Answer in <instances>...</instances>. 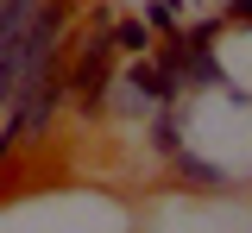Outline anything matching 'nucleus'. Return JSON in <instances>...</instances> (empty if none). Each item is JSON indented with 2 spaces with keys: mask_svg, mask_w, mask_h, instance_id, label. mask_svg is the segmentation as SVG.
Masks as SVG:
<instances>
[{
  "mask_svg": "<svg viewBox=\"0 0 252 233\" xmlns=\"http://www.w3.org/2000/svg\"><path fill=\"white\" fill-rule=\"evenodd\" d=\"M152 145L164 151V158L183 145V133H177V101H158V114H152Z\"/></svg>",
  "mask_w": 252,
  "mask_h": 233,
  "instance_id": "nucleus-5",
  "label": "nucleus"
},
{
  "mask_svg": "<svg viewBox=\"0 0 252 233\" xmlns=\"http://www.w3.org/2000/svg\"><path fill=\"white\" fill-rule=\"evenodd\" d=\"M189 44H220V19H195V26H183Z\"/></svg>",
  "mask_w": 252,
  "mask_h": 233,
  "instance_id": "nucleus-7",
  "label": "nucleus"
},
{
  "mask_svg": "<svg viewBox=\"0 0 252 233\" xmlns=\"http://www.w3.org/2000/svg\"><path fill=\"white\" fill-rule=\"evenodd\" d=\"M227 19H240V26H252V0H227Z\"/></svg>",
  "mask_w": 252,
  "mask_h": 233,
  "instance_id": "nucleus-9",
  "label": "nucleus"
},
{
  "mask_svg": "<svg viewBox=\"0 0 252 233\" xmlns=\"http://www.w3.org/2000/svg\"><path fill=\"white\" fill-rule=\"evenodd\" d=\"M63 26H69V13L44 0V6H38V19H32L26 32L13 38V44H0V107H13V101H19V88H26V76L63 44Z\"/></svg>",
  "mask_w": 252,
  "mask_h": 233,
  "instance_id": "nucleus-1",
  "label": "nucleus"
},
{
  "mask_svg": "<svg viewBox=\"0 0 252 233\" xmlns=\"http://www.w3.org/2000/svg\"><path fill=\"white\" fill-rule=\"evenodd\" d=\"M139 19H145V26H158V32L170 38V32H177V0H152V6H145Z\"/></svg>",
  "mask_w": 252,
  "mask_h": 233,
  "instance_id": "nucleus-6",
  "label": "nucleus"
},
{
  "mask_svg": "<svg viewBox=\"0 0 252 233\" xmlns=\"http://www.w3.org/2000/svg\"><path fill=\"white\" fill-rule=\"evenodd\" d=\"M13 151H19V139H13V126H0V170L13 164Z\"/></svg>",
  "mask_w": 252,
  "mask_h": 233,
  "instance_id": "nucleus-8",
  "label": "nucleus"
},
{
  "mask_svg": "<svg viewBox=\"0 0 252 233\" xmlns=\"http://www.w3.org/2000/svg\"><path fill=\"white\" fill-rule=\"evenodd\" d=\"M120 82H126V95L139 101V107H158V101H177V88H183V82H177L170 69L158 63L152 51H145V57H132V69H126Z\"/></svg>",
  "mask_w": 252,
  "mask_h": 233,
  "instance_id": "nucleus-2",
  "label": "nucleus"
},
{
  "mask_svg": "<svg viewBox=\"0 0 252 233\" xmlns=\"http://www.w3.org/2000/svg\"><path fill=\"white\" fill-rule=\"evenodd\" d=\"M107 38H114V51H126V57H145V51H152V26H145V19H114Z\"/></svg>",
  "mask_w": 252,
  "mask_h": 233,
  "instance_id": "nucleus-4",
  "label": "nucleus"
},
{
  "mask_svg": "<svg viewBox=\"0 0 252 233\" xmlns=\"http://www.w3.org/2000/svg\"><path fill=\"white\" fill-rule=\"evenodd\" d=\"M170 158H177V170H183V176H189V183H195V189H215V196H220V189L233 183V176H227V170H220V164H208V158H195V151H183V145H177Z\"/></svg>",
  "mask_w": 252,
  "mask_h": 233,
  "instance_id": "nucleus-3",
  "label": "nucleus"
}]
</instances>
